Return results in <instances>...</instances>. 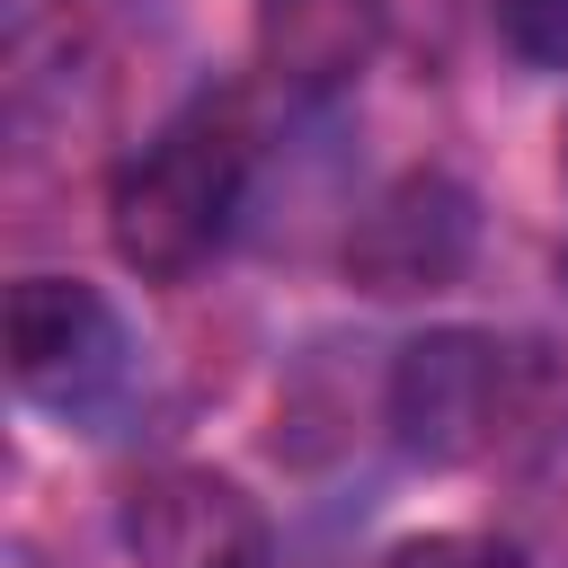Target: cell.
Listing matches in <instances>:
<instances>
[{"label":"cell","instance_id":"cell-3","mask_svg":"<svg viewBox=\"0 0 568 568\" xmlns=\"http://www.w3.org/2000/svg\"><path fill=\"white\" fill-rule=\"evenodd\" d=\"M470 257H479V195L444 169L390 178L364 204V222L346 231V284H364L373 302L444 293V284H462Z\"/></svg>","mask_w":568,"mask_h":568},{"label":"cell","instance_id":"cell-5","mask_svg":"<svg viewBox=\"0 0 568 568\" xmlns=\"http://www.w3.org/2000/svg\"><path fill=\"white\" fill-rule=\"evenodd\" d=\"M124 373V320L80 275H18L9 284V382L36 408H89Z\"/></svg>","mask_w":568,"mask_h":568},{"label":"cell","instance_id":"cell-8","mask_svg":"<svg viewBox=\"0 0 568 568\" xmlns=\"http://www.w3.org/2000/svg\"><path fill=\"white\" fill-rule=\"evenodd\" d=\"M382 568H532L506 532H417V541H399Z\"/></svg>","mask_w":568,"mask_h":568},{"label":"cell","instance_id":"cell-2","mask_svg":"<svg viewBox=\"0 0 568 568\" xmlns=\"http://www.w3.org/2000/svg\"><path fill=\"white\" fill-rule=\"evenodd\" d=\"M532 399V355L488 328H426L390 364V435L426 470L488 462Z\"/></svg>","mask_w":568,"mask_h":568},{"label":"cell","instance_id":"cell-1","mask_svg":"<svg viewBox=\"0 0 568 568\" xmlns=\"http://www.w3.org/2000/svg\"><path fill=\"white\" fill-rule=\"evenodd\" d=\"M257 169V133L240 89H204L186 98L106 186V240L142 284H186L240 222Z\"/></svg>","mask_w":568,"mask_h":568},{"label":"cell","instance_id":"cell-9","mask_svg":"<svg viewBox=\"0 0 568 568\" xmlns=\"http://www.w3.org/2000/svg\"><path fill=\"white\" fill-rule=\"evenodd\" d=\"M559 169H568V115H559Z\"/></svg>","mask_w":568,"mask_h":568},{"label":"cell","instance_id":"cell-7","mask_svg":"<svg viewBox=\"0 0 568 568\" xmlns=\"http://www.w3.org/2000/svg\"><path fill=\"white\" fill-rule=\"evenodd\" d=\"M497 36L532 71H568V0H497Z\"/></svg>","mask_w":568,"mask_h":568},{"label":"cell","instance_id":"cell-6","mask_svg":"<svg viewBox=\"0 0 568 568\" xmlns=\"http://www.w3.org/2000/svg\"><path fill=\"white\" fill-rule=\"evenodd\" d=\"M373 0H266V36H275V53H293V62H311V80H328L346 53H355V18H364Z\"/></svg>","mask_w":568,"mask_h":568},{"label":"cell","instance_id":"cell-4","mask_svg":"<svg viewBox=\"0 0 568 568\" xmlns=\"http://www.w3.org/2000/svg\"><path fill=\"white\" fill-rule=\"evenodd\" d=\"M124 550L133 568H275L266 506L204 462H160L124 488Z\"/></svg>","mask_w":568,"mask_h":568}]
</instances>
